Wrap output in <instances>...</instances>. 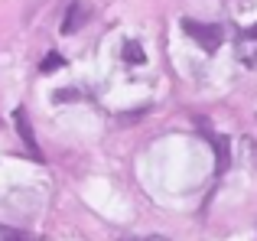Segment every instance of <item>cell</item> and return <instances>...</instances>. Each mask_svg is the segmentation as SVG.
I'll return each instance as SVG.
<instances>
[{
    "label": "cell",
    "mask_w": 257,
    "mask_h": 241,
    "mask_svg": "<svg viewBox=\"0 0 257 241\" xmlns=\"http://www.w3.org/2000/svg\"><path fill=\"white\" fill-rule=\"evenodd\" d=\"M179 26H182V33H186L189 39H195V43H199L205 52H215L221 46V39H225L221 26H215V23L208 26V23H195V20H186V17H182Z\"/></svg>",
    "instance_id": "1"
},
{
    "label": "cell",
    "mask_w": 257,
    "mask_h": 241,
    "mask_svg": "<svg viewBox=\"0 0 257 241\" xmlns=\"http://www.w3.org/2000/svg\"><path fill=\"white\" fill-rule=\"evenodd\" d=\"M13 124H17V134H20V140L26 144L30 157L36 160V163H43V150H39V144H36V134H33L30 120H26V108H17V111H13Z\"/></svg>",
    "instance_id": "2"
},
{
    "label": "cell",
    "mask_w": 257,
    "mask_h": 241,
    "mask_svg": "<svg viewBox=\"0 0 257 241\" xmlns=\"http://www.w3.org/2000/svg\"><path fill=\"white\" fill-rule=\"evenodd\" d=\"M205 140L215 150V166H218V173H225L228 163H231V144H228V137L225 134H205Z\"/></svg>",
    "instance_id": "3"
},
{
    "label": "cell",
    "mask_w": 257,
    "mask_h": 241,
    "mask_svg": "<svg viewBox=\"0 0 257 241\" xmlns=\"http://www.w3.org/2000/svg\"><path fill=\"white\" fill-rule=\"evenodd\" d=\"M85 17H88L85 4H72V7H69V13H65V20H62V33H65V36H72V33H75L78 26L85 23Z\"/></svg>",
    "instance_id": "4"
},
{
    "label": "cell",
    "mask_w": 257,
    "mask_h": 241,
    "mask_svg": "<svg viewBox=\"0 0 257 241\" xmlns=\"http://www.w3.org/2000/svg\"><path fill=\"white\" fill-rule=\"evenodd\" d=\"M238 56L244 65H257V39L247 36V30L238 36Z\"/></svg>",
    "instance_id": "5"
},
{
    "label": "cell",
    "mask_w": 257,
    "mask_h": 241,
    "mask_svg": "<svg viewBox=\"0 0 257 241\" xmlns=\"http://www.w3.org/2000/svg\"><path fill=\"white\" fill-rule=\"evenodd\" d=\"M124 62H127V65H144V62H147L140 43H134V39H127V43H124Z\"/></svg>",
    "instance_id": "6"
},
{
    "label": "cell",
    "mask_w": 257,
    "mask_h": 241,
    "mask_svg": "<svg viewBox=\"0 0 257 241\" xmlns=\"http://www.w3.org/2000/svg\"><path fill=\"white\" fill-rule=\"evenodd\" d=\"M0 241H33V235L17 231V228H10V225H0Z\"/></svg>",
    "instance_id": "7"
},
{
    "label": "cell",
    "mask_w": 257,
    "mask_h": 241,
    "mask_svg": "<svg viewBox=\"0 0 257 241\" xmlns=\"http://www.w3.org/2000/svg\"><path fill=\"white\" fill-rule=\"evenodd\" d=\"M62 65H65V59L59 56V52H49V56L43 59V65H39V69H43V72H56V69H62Z\"/></svg>",
    "instance_id": "8"
},
{
    "label": "cell",
    "mask_w": 257,
    "mask_h": 241,
    "mask_svg": "<svg viewBox=\"0 0 257 241\" xmlns=\"http://www.w3.org/2000/svg\"><path fill=\"white\" fill-rule=\"evenodd\" d=\"M72 98H82V91H75V88H65V91H56V101H72Z\"/></svg>",
    "instance_id": "9"
}]
</instances>
